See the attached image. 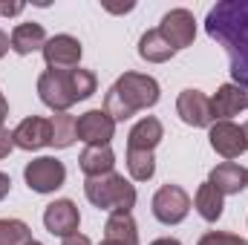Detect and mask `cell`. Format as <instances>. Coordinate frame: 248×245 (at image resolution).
Segmentation results:
<instances>
[{
  "mask_svg": "<svg viewBox=\"0 0 248 245\" xmlns=\"http://www.w3.org/2000/svg\"><path fill=\"white\" fill-rule=\"evenodd\" d=\"M153 216L162 222V225H179L190 211V196L185 193V187L179 184H162L156 193H153Z\"/></svg>",
  "mask_w": 248,
  "mask_h": 245,
  "instance_id": "cell-6",
  "label": "cell"
},
{
  "mask_svg": "<svg viewBox=\"0 0 248 245\" xmlns=\"http://www.w3.org/2000/svg\"><path fill=\"white\" fill-rule=\"evenodd\" d=\"M139 55L147 63H165L176 55V49L162 38L159 29H147V32L141 35V41H139Z\"/></svg>",
  "mask_w": 248,
  "mask_h": 245,
  "instance_id": "cell-20",
  "label": "cell"
},
{
  "mask_svg": "<svg viewBox=\"0 0 248 245\" xmlns=\"http://www.w3.org/2000/svg\"><path fill=\"white\" fill-rule=\"evenodd\" d=\"M63 245H93V243L84 234H72V237H63Z\"/></svg>",
  "mask_w": 248,
  "mask_h": 245,
  "instance_id": "cell-30",
  "label": "cell"
},
{
  "mask_svg": "<svg viewBox=\"0 0 248 245\" xmlns=\"http://www.w3.org/2000/svg\"><path fill=\"white\" fill-rule=\"evenodd\" d=\"M246 245H248V243H246Z\"/></svg>",
  "mask_w": 248,
  "mask_h": 245,
  "instance_id": "cell-38",
  "label": "cell"
},
{
  "mask_svg": "<svg viewBox=\"0 0 248 245\" xmlns=\"http://www.w3.org/2000/svg\"><path fill=\"white\" fill-rule=\"evenodd\" d=\"M29 245H44V243H38V240H32V243H29Z\"/></svg>",
  "mask_w": 248,
  "mask_h": 245,
  "instance_id": "cell-36",
  "label": "cell"
},
{
  "mask_svg": "<svg viewBox=\"0 0 248 245\" xmlns=\"http://www.w3.org/2000/svg\"><path fill=\"white\" fill-rule=\"evenodd\" d=\"M127 170L136 182H147L153 179L156 173V159L153 153H144V150H127Z\"/></svg>",
  "mask_w": 248,
  "mask_h": 245,
  "instance_id": "cell-23",
  "label": "cell"
},
{
  "mask_svg": "<svg viewBox=\"0 0 248 245\" xmlns=\"http://www.w3.org/2000/svg\"><path fill=\"white\" fill-rule=\"evenodd\" d=\"M20 12H23V3H6V0H0V15L12 17V15H20Z\"/></svg>",
  "mask_w": 248,
  "mask_h": 245,
  "instance_id": "cell-28",
  "label": "cell"
},
{
  "mask_svg": "<svg viewBox=\"0 0 248 245\" xmlns=\"http://www.w3.org/2000/svg\"><path fill=\"white\" fill-rule=\"evenodd\" d=\"M23 179L35 193H55L66 182V168L55 156H38L23 168Z\"/></svg>",
  "mask_w": 248,
  "mask_h": 245,
  "instance_id": "cell-5",
  "label": "cell"
},
{
  "mask_svg": "<svg viewBox=\"0 0 248 245\" xmlns=\"http://www.w3.org/2000/svg\"><path fill=\"white\" fill-rule=\"evenodd\" d=\"M243 133H246V144H248V124H246V127H243Z\"/></svg>",
  "mask_w": 248,
  "mask_h": 245,
  "instance_id": "cell-35",
  "label": "cell"
},
{
  "mask_svg": "<svg viewBox=\"0 0 248 245\" xmlns=\"http://www.w3.org/2000/svg\"><path fill=\"white\" fill-rule=\"evenodd\" d=\"M165 138V127L156 116H144L141 122L133 124L130 136H127V150H144V153H153L156 144Z\"/></svg>",
  "mask_w": 248,
  "mask_h": 245,
  "instance_id": "cell-15",
  "label": "cell"
},
{
  "mask_svg": "<svg viewBox=\"0 0 248 245\" xmlns=\"http://www.w3.org/2000/svg\"><path fill=\"white\" fill-rule=\"evenodd\" d=\"M46 41L49 38H46V32H44L41 23H17L12 29V38H9L12 52H17V55H32V52L44 49Z\"/></svg>",
  "mask_w": 248,
  "mask_h": 245,
  "instance_id": "cell-18",
  "label": "cell"
},
{
  "mask_svg": "<svg viewBox=\"0 0 248 245\" xmlns=\"http://www.w3.org/2000/svg\"><path fill=\"white\" fill-rule=\"evenodd\" d=\"M78 168L84 170L87 179L93 176H104V173H113L116 168V153L110 150V144H90L81 150L78 156Z\"/></svg>",
  "mask_w": 248,
  "mask_h": 245,
  "instance_id": "cell-16",
  "label": "cell"
},
{
  "mask_svg": "<svg viewBox=\"0 0 248 245\" xmlns=\"http://www.w3.org/2000/svg\"><path fill=\"white\" fill-rule=\"evenodd\" d=\"M116 136V122L110 119L107 110H87L78 119V138L90 147V144H110V138Z\"/></svg>",
  "mask_w": 248,
  "mask_h": 245,
  "instance_id": "cell-12",
  "label": "cell"
},
{
  "mask_svg": "<svg viewBox=\"0 0 248 245\" xmlns=\"http://www.w3.org/2000/svg\"><path fill=\"white\" fill-rule=\"evenodd\" d=\"M208 138H211V147H214L222 159H240L248 150L246 133H243L240 124H234V122H214Z\"/></svg>",
  "mask_w": 248,
  "mask_h": 245,
  "instance_id": "cell-9",
  "label": "cell"
},
{
  "mask_svg": "<svg viewBox=\"0 0 248 245\" xmlns=\"http://www.w3.org/2000/svg\"><path fill=\"white\" fill-rule=\"evenodd\" d=\"M44 225L49 234L55 237H72L78 234V225H81V214H78V205L72 199H55L52 205H46L44 211Z\"/></svg>",
  "mask_w": 248,
  "mask_h": 245,
  "instance_id": "cell-8",
  "label": "cell"
},
{
  "mask_svg": "<svg viewBox=\"0 0 248 245\" xmlns=\"http://www.w3.org/2000/svg\"><path fill=\"white\" fill-rule=\"evenodd\" d=\"M9 49H12V44H9V35H6V32L0 29V58H3V55H6Z\"/></svg>",
  "mask_w": 248,
  "mask_h": 245,
  "instance_id": "cell-31",
  "label": "cell"
},
{
  "mask_svg": "<svg viewBox=\"0 0 248 245\" xmlns=\"http://www.w3.org/2000/svg\"><path fill=\"white\" fill-rule=\"evenodd\" d=\"M196 245H246V240L237 234H228V231H208L205 237H199Z\"/></svg>",
  "mask_w": 248,
  "mask_h": 245,
  "instance_id": "cell-26",
  "label": "cell"
},
{
  "mask_svg": "<svg viewBox=\"0 0 248 245\" xmlns=\"http://www.w3.org/2000/svg\"><path fill=\"white\" fill-rule=\"evenodd\" d=\"M9 190H12V179H9V173H3V170H0V202L9 196Z\"/></svg>",
  "mask_w": 248,
  "mask_h": 245,
  "instance_id": "cell-29",
  "label": "cell"
},
{
  "mask_svg": "<svg viewBox=\"0 0 248 245\" xmlns=\"http://www.w3.org/2000/svg\"><path fill=\"white\" fill-rule=\"evenodd\" d=\"M12 150H15V138H12V133L6 127H0V159H6Z\"/></svg>",
  "mask_w": 248,
  "mask_h": 245,
  "instance_id": "cell-27",
  "label": "cell"
},
{
  "mask_svg": "<svg viewBox=\"0 0 248 245\" xmlns=\"http://www.w3.org/2000/svg\"><path fill=\"white\" fill-rule=\"evenodd\" d=\"M176 113L179 119L190 127H211L214 124V110H211V98L202 90H182L176 98Z\"/></svg>",
  "mask_w": 248,
  "mask_h": 245,
  "instance_id": "cell-10",
  "label": "cell"
},
{
  "mask_svg": "<svg viewBox=\"0 0 248 245\" xmlns=\"http://www.w3.org/2000/svg\"><path fill=\"white\" fill-rule=\"evenodd\" d=\"M44 52V61L49 69H75L81 61V41L72 38V35H55L46 41V46L41 49Z\"/></svg>",
  "mask_w": 248,
  "mask_h": 245,
  "instance_id": "cell-11",
  "label": "cell"
},
{
  "mask_svg": "<svg viewBox=\"0 0 248 245\" xmlns=\"http://www.w3.org/2000/svg\"><path fill=\"white\" fill-rule=\"evenodd\" d=\"M6 116H9V101H6L3 92H0V127H3V122H6Z\"/></svg>",
  "mask_w": 248,
  "mask_h": 245,
  "instance_id": "cell-32",
  "label": "cell"
},
{
  "mask_svg": "<svg viewBox=\"0 0 248 245\" xmlns=\"http://www.w3.org/2000/svg\"><path fill=\"white\" fill-rule=\"evenodd\" d=\"M159 81L153 75L144 72H124L122 78L107 90L104 95V110L110 113V119L119 124L127 122L133 113L139 110H150L159 104Z\"/></svg>",
  "mask_w": 248,
  "mask_h": 245,
  "instance_id": "cell-2",
  "label": "cell"
},
{
  "mask_svg": "<svg viewBox=\"0 0 248 245\" xmlns=\"http://www.w3.org/2000/svg\"><path fill=\"white\" fill-rule=\"evenodd\" d=\"M95 87H98V81H95V75H93L90 69H81V66H75V69H72V90H75V101H87V98L95 92Z\"/></svg>",
  "mask_w": 248,
  "mask_h": 245,
  "instance_id": "cell-25",
  "label": "cell"
},
{
  "mask_svg": "<svg viewBox=\"0 0 248 245\" xmlns=\"http://www.w3.org/2000/svg\"><path fill=\"white\" fill-rule=\"evenodd\" d=\"M84 196L101 211H110V214L127 211L130 214V208L136 205V184H130L122 173L113 170V173L87 179L84 182Z\"/></svg>",
  "mask_w": 248,
  "mask_h": 245,
  "instance_id": "cell-3",
  "label": "cell"
},
{
  "mask_svg": "<svg viewBox=\"0 0 248 245\" xmlns=\"http://www.w3.org/2000/svg\"><path fill=\"white\" fill-rule=\"evenodd\" d=\"M104 240H107V243H119V245H139L136 219H133L127 211L110 214L107 222H104Z\"/></svg>",
  "mask_w": 248,
  "mask_h": 245,
  "instance_id": "cell-19",
  "label": "cell"
},
{
  "mask_svg": "<svg viewBox=\"0 0 248 245\" xmlns=\"http://www.w3.org/2000/svg\"><path fill=\"white\" fill-rule=\"evenodd\" d=\"M211 110H214V122H231V116L248 110V90L240 84H222L211 98Z\"/></svg>",
  "mask_w": 248,
  "mask_h": 245,
  "instance_id": "cell-14",
  "label": "cell"
},
{
  "mask_svg": "<svg viewBox=\"0 0 248 245\" xmlns=\"http://www.w3.org/2000/svg\"><path fill=\"white\" fill-rule=\"evenodd\" d=\"M107 9L119 15V12H130V9H133V3H124V6H107Z\"/></svg>",
  "mask_w": 248,
  "mask_h": 245,
  "instance_id": "cell-34",
  "label": "cell"
},
{
  "mask_svg": "<svg viewBox=\"0 0 248 245\" xmlns=\"http://www.w3.org/2000/svg\"><path fill=\"white\" fill-rule=\"evenodd\" d=\"M101 245H119V243H107V240H104V243H101Z\"/></svg>",
  "mask_w": 248,
  "mask_h": 245,
  "instance_id": "cell-37",
  "label": "cell"
},
{
  "mask_svg": "<svg viewBox=\"0 0 248 245\" xmlns=\"http://www.w3.org/2000/svg\"><path fill=\"white\" fill-rule=\"evenodd\" d=\"M49 127H52V141L49 144L58 147V150L72 147V141L78 138V119L69 116V113H55L49 119Z\"/></svg>",
  "mask_w": 248,
  "mask_h": 245,
  "instance_id": "cell-22",
  "label": "cell"
},
{
  "mask_svg": "<svg viewBox=\"0 0 248 245\" xmlns=\"http://www.w3.org/2000/svg\"><path fill=\"white\" fill-rule=\"evenodd\" d=\"M150 245H182L179 240H173V237H162V240H153Z\"/></svg>",
  "mask_w": 248,
  "mask_h": 245,
  "instance_id": "cell-33",
  "label": "cell"
},
{
  "mask_svg": "<svg viewBox=\"0 0 248 245\" xmlns=\"http://www.w3.org/2000/svg\"><path fill=\"white\" fill-rule=\"evenodd\" d=\"M12 138H15V147L20 150H41L52 141V127L49 119H41V116H29L12 130Z\"/></svg>",
  "mask_w": 248,
  "mask_h": 245,
  "instance_id": "cell-13",
  "label": "cell"
},
{
  "mask_svg": "<svg viewBox=\"0 0 248 245\" xmlns=\"http://www.w3.org/2000/svg\"><path fill=\"white\" fill-rule=\"evenodd\" d=\"M159 32H162V38H165L176 52H179V49H187V46L193 44V38H196L193 12H187V9H170V12L162 17Z\"/></svg>",
  "mask_w": 248,
  "mask_h": 245,
  "instance_id": "cell-7",
  "label": "cell"
},
{
  "mask_svg": "<svg viewBox=\"0 0 248 245\" xmlns=\"http://www.w3.org/2000/svg\"><path fill=\"white\" fill-rule=\"evenodd\" d=\"M193 208H196V214H199L205 222H217V219L222 216L225 202H222V193H219L214 184L205 182V184H199V190H196V196H193Z\"/></svg>",
  "mask_w": 248,
  "mask_h": 245,
  "instance_id": "cell-21",
  "label": "cell"
},
{
  "mask_svg": "<svg viewBox=\"0 0 248 245\" xmlns=\"http://www.w3.org/2000/svg\"><path fill=\"white\" fill-rule=\"evenodd\" d=\"M208 35L225 46L234 84L248 90V0H222L205 17Z\"/></svg>",
  "mask_w": 248,
  "mask_h": 245,
  "instance_id": "cell-1",
  "label": "cell"
},
{
  "mask_svg": "<svg viewBox=\"0 0 248 245\" xmlns=\"http://www.w3.org/2000/svg\"><path fill=\"white\" fill-rule=\"evenodd\" d=\"M38 95L55 113H66L72 104H78L75 90H72V69H46V72H41Z\"/></svg>",
  "mask_w": 248,
  "mask_h": 245,
  "instance_id": "cell-4",
  "label": "cell"
},
{
  "mask_svg": "<svg viewBox=\"0 0 248 245\" xmlns=\"http://www.w3.org/2000/svg\"><path fill=\"white\" fill-rule=\"evenodd\" d=\"M32 231L23 219H0V245H29Z\"/></svg>",
  "mask_w": 248,
  "mask_h": 245,
  "instance_id": "cell-24",
  "label": "cell"
},
{
  "mask_svg": "<svg viewBox=\"0 0 248 245\" xmlns=\"http://www.w3.org/2000/svg\"><path fill=\"white\" fill-rule=\"evenodd\" d=\"M208 182L214 184L222 196H234V193H240L243 187H248V170L240 168L237 162H222V165H217V168L211 170Z\"/></svg>",
  "mask_w": 248,
  "mask_h": 245,
  "instance_id": "cell-17",
  "label": "cell"
}]
</instances>
